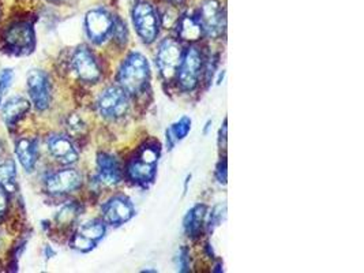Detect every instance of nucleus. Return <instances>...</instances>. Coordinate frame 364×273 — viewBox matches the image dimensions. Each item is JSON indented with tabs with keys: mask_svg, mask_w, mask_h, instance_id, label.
<instances>
[{
	"mask_svg": "<svg viewBox=\"0 0 364 273\" xmlns=\"http://www.w3.org/2000/svg\"><path fill=\"white\" fill-rule=\"evenodd\" d=\"M150 77V69L145 56L131 54L120 67L119 84L127 93H141L146 88Z\"/></svg>",
	"mask_w": 364,
	"mask_h": 273,
	"instance_id": "1",
	"label": "nucleus"
},
{
	"mask_svg": "<svg viewBox=\"0 0 364 273\" xmlns=\"http://www.w3.org/2000/svg\"><path fill=\"white\" fill-rule=\"evenodd\" d=\"M130 101L127 91L120 87H110L101 91L97 100V108L106 119H119L127 113Z\"/></svg>",
	"mask_w": 364,
	"mask_h": 273,
	"instance_id": "2",
	"label": "nucleus"
},
{
	"mask_svg": "<svg viewBox=\"0 0 364 273\" xmlns=\"http://www.w3.org/2000/svg\"><path fill=\"white\" fill-rule=\"evenodd\" d=\"M132 21L138 35L150 44L159 35V17L152 4L147 1H138L132 10Z\"/></svg>",
	"mask_w": 364,
	"mask_h": 273,
	"instance_id": "3",
	"label": "nucleus"
},
{
	"mask_svg": "<svg viewBox=\"0 0 364 273\" xmlns=\"http://www.w3.org/2000/svg\"><path fill=\"white\" fill-rule=\"evenodd\" d=\"M113 25L115 17L106 9H94L86 14L85 18L86 35L96 44H101L112 36Z\"/></svg>",
	"mask_w": 364,
	"mask_h": 273,
	"instance_id": "4",
	"label": "nucleus"
},
{
	"mask_svg": "<svg viewBox=\"0 0 364 273\" xmlns=\"http://www.w3.org/2000/svg\"><path fill=\"white\" fill-rule=\"evenodd\" d=\"M178 79L184 91H193L198 85L202 70V55L197 47H190L182 56Z\"/></svg>",
	"mask_w": 364,
	"mask_h": 273,
	"instance_id": "5",
	"label": "nucleus"
},
{
	"mask_svg": "<svg viewBox=\"0 0 364 273\" xmlns=\"http://www.w3.org/2000/svg\"><path fill=\"white\" fill-rule=\"evenodd\" d=\"M197 21L202 28V32L209 37H219L224 26L225 18L224 13L217 0H205L200 4Z\"/></svg>",
	"mask_w": 364,
	"mask_h": 273,
	"instance_id": "6",
	"label": "nucleus"
},
{
	"mask_svg": "<svg viewBox=\"0 0 364 273\" xmlns=\"http://www.w3.org/2000/svg\"><path fill=\"white\" fill-rule=\"evenodd\" d=\"M4 43L13 54H29L35 47V30L32 25L19 22L10 26L4 35Z\"/></svg>",
	"mask_w": 364,
	"mask_h": 273,
	"instance_id": "7",
	"label": "nucleus"
},
{
	"mask_svg": "<svg viewBox=\"0 0 364 273\" xmlns=\"http://www.w3.org/2000/svg\"><path fill=\"white\" fill-rule=\"evenodd\" d=\"M28 91L37 109L44 111L51 106V81L48 74L42 70H32L28 74Z\"/></svg>",
	"mask_w": 364,
	"mask_h": 273,
	"instance_id": "8",
	"label": "nucleus"
},
{
	"mask_svg": "<svg viewBox=\"0 0 364 273\" xmlns=\"http://www.w3.org/2000/svg\"><path fill=\"white\" fill-rule=\"evenodd\" d=\"M72 66L75 75L86 84H96L100 77V66L94 57V55L86 47H79L73 55Z\"/></svg>",
	"mask_w": 364,
	"mask_h": 273,
	"instance_id": "9",
	"label": "nucleus"
},
{
	"mask_svg": "<svg viewBox=\"0 0 364 273\" xmlns=\"http://www.w3.org/2000/svg\"><path fill=\"white\" fill-rule=\"evenodd\" d=\"M182 56V48L175 40L166 38L161 43L157 52V65L165 79H171L176 74Z\"/></svg>",
	"mask_w": 364,
	"mask_h": 273,
	"instance_id": "10",
	"label": "nucleus"
},
{
	"mask_svg": "<svg viewBox=\"0 0 364 273\" xmlns=\"http://www.w3.org/2000/svg\"><path fill=\"white\" fill-rule=\"evenodd\" d=\"M82 184V177L75 169H62L45 179V189L51 194H67L78 190Z\"/></svg>",
	"mask_w": 364,
	"mask_h": 273,
	"instance_id": "11",
	"label": "nucleus"
},
{
	"mask_svg": "<svg viewBox=\"0 0 364 273\" xmlns=\"http://www.w3.org/2000/svg\"><path fill=\"white\" fill-rule=\"evenodd\" d=\"M134 205L127 197L116 196L110 199L103 208V215L107 223L112 225H120L127 223L130 218L134 216Z\"/></svg>",
	"mask_w": 364,
	"mask_h": 273,
	"instance_id": "12",
	"label": "nucleus"
},
{
	"mask_svg": "<svg viewBox=\"0 0 364 273\" xmlns=\"http://www.w3.org/2000/svg\"><path fill=\"white\" fill-rule=\"evenodd\" d=\"M48 149L59 163L74 164L78 160V152L73 143L64 135H52L48 140Z\"/></svg>",
	"mask_w": 364,
	"mask_h": 273,
	"instance_id": "13",
	"label": "nucleus"
},
{
	"mask_svg": "<svg viewBox=\"0 0 364 273\" xmlns=\"http://www.w3.org/2000/svg\"><path fill=\"white\" fill-rule=\"evenodd\" d=\"M97 167H98V177L100 179L107 184H118L122 179V171L118 160L108 153H100L97 156Z\"/></svg>",
	"mask_w": 364,
	"mask_h": 273,
	"instance_id": "14",
	"label": "nucleus"
},
{
	"mask_svg": "<svg viewBox=\"0 0 364 273\" xmlns=\"http://www.w3.org/2000/svg\"><path fill=\"white\" fill-rule=\"evenodd\" d=\"M17 157L21 165L28 171H33L36 167L37 157H38V147L35 140L30 138H21L16 146Z\"/></svg>",
	"mask_w": 364,
	"mask_h": 273,
	"instance_id": "15",
	"label": "nucleus"
},
{
	"mask_svg": "<svg viewBox=\"0 0 364 273\" xmlns=\"http://www.w3.org/2000/svg\"><path fill=\"white\" fill-rule=\"evenodd\" d=\"M29 108H30V104L26 99L19 97V96L10 99L1 109L3 119H4L6 125L8 128H13L19 119L29 111Z\"/></svg>",
	"mask_w": 364,
	"mask_h": 273,
	"instance_id": "16",
	"label": "nucleus"
},
{
	"mask_svg": "<svg viewBox=\"0 0 364 273\" xmlns=\"http://www.w3.org/2000/svg\"><path fill=\"white\" fill-rule=\"evenodd\" d=\"M207 215V209L205 205H197L194 206L188 213L187 216L184 218V230L188 235L191 237H197L200 233V228L205 223V218Z\"/></svg>",
	"mask_w": 364,
	"mask_h": 273,
	"instance_id": "17",
	"label": "nucleus"
},
{
	"mask_svg": "<svg viewBox=\"0 0 364 273\" xmlns=\"http://www.w3.org/2000/svg\"><path fill=\"white\" fill-rule=\"evenodd\" d=\"M128 175L134 182L146 184V183L152 182L154 179L156 165L144 163L141 160L132 162L128 167Z\"/></svg>",
	"mask_w": 364,
	"mask_h": 273,
	"instance_id": "18",
	"label": "nucleus"
},
{
	"mask_svg": "<svg viewBox=\"0 0 364 273\" xmlns=\"http://www.w3.org/2000/svg\"><path fill=\"white\" fill-rule=\"evenodd\" d=\"M178 22H179L178 32H179L181 38L184 41H197L203 35L202 28H200V25L195 17L183 16L182 18L179 19Z\"/></svg>",
	"mask_w": 364,
	"mask_h": 273,
	"instance_id": "19",
	"label": "nucleus"
},
{
	"mask_svg": "<svg viewBox=\"0 0 364 273\" xmlns=\"http://www.w3.org/2000/svg\"><path fill=\"white\" fill-rule=\"evenodd\" d=\"M78 234H81L82 237L88 238V239H91V240L97 243V240H100L106 234V224L100 220H93V221L84 224L79 228Z\"/></svg>",
	"mask_w": 364,
	"mask_h": 273,
	"instance_id": "20",
	"label": "nucleus"
},
{
	"mask_svg": "<svg viewBox=\"0 0 364 273\" xmlns=\"http://www.w3.org/2000/svg\"><path fill=\"white\" fill-rule=\"evenodd\" d=\"M16 165L13 162L0 164V184L6 189L14 187L16 184Z\"/></svg>",
	"mask_w": 364,
	"mask_h": 273,
	"instance_id": "21",
	"label": "nucleus"
},
{
	"mask_svg": "<svg viewBox=\"0 0 364 273\" xmlns=\"http://www.w3.org/2000/svg\"><path fill=\"white\" fill-rule=\"evenodd\" d=\"M190 128H191V121L187 116H183L179 122H176L168 130V133L175 138V141H179L184 137H187V134L190 133Z\"/></svg>",
	"mask_w": 364,
	"mask_h": 273,
	"instance_id": "22",
	"label": "nucleus"
},
{
	"mask_svg": "<svg viewBox=\"0 0 364 273\" xmlns=\"http://www.w3.org/2000/svg\"><path fill=\"white\" fill-rule=\"evenodd\" d=\"M160 157V149L159 145H146L145 147L141 149V153H140V160L147 164L157 163Z\"/></svg>",
	"mask_w": 364,
	"mask_h": 273,
	"instance_id": "23",
	"label": "nucleus"
},
{
	"mask_svg": "<svg viewBox=\"0 0 364 273\" xmlns=\"http://www.w3.org/2000/svg\"><path fill=\"white\" fill-rule=\"evenodd\" d=\"M72 246H73L75 250H78V252H82V253H88V252H91L94 249V246H96V242H93L91 239H88V238L82 237L81 234H75L73 238V240H72Z\"/></svg>",
	"mask_w": 364,
	"mask_h": 273,
	"instance_id": "24",
	"label": "nucleus"
},
{
	"mask_svg": "<svg viewBox=\"0 0 364 273\" xmlns=\"http://www.w3.org/2000/svg\"><path fill=\"white\" fill-rule=\"evenodd\" d=\"M66 128L69 130V133L70 134H73V135H79V134H82L84 131H85V123H84V121L78 116V115H70L69 118H67V121H66Z\"/></svg>",
	"mask_w": 364,
	"mask_h": 273,
	"instance_id": "25",
	"label": "nucleus"
},
{
	"mask_svg": "<svg viewBox=\"0 0 364 273\" xmlns=\"http://www.w3.org/2000/svg\"><path fill=\"white\" fill-rule=\"evenodd\" d=\"M75 218H76V208H75L74 205H69V206H64V208L59 212L57 221H59L60 224L67 225V224L73 223Z\"/></svg>",
	"mask_w": 364,
	"mask_h": 273,
	"instance_id": "26",
	"label": "nucleus"
},
{
	"mask_svg": "<svg viewBox=\"0 0 364 273\" xmlns=\"http://www.w3.org/2000/svg\"><path fill=\"white\" fill-rule=\"evenodd\" d=\"M112 36L116 40L126 43V37H127V30H126V25L123 23V21L119 18H115V25H113V32Z\"/></svg>",
	"mask_w": 364,
	"mask_h": 273,
	"instance_id": "27",
	"label": "nucleus"
},
{
	"mask_svg": "<svg viewBox=\"0 0 364 273\" xmlns=\"http://www.w3.org/2000/svg\"><path fill=\"white\" fill-rule=\"evenodd\" d=\"M13 79H14L13 70L6 69V70L1 72V74H0V91L1 93H6V91H8V88L13 84Z\"/></svg>",
	"mask_w": 364,
	"mask_h": 273,
	"instance_id": "28",
	"label": "nucleus"
},
{
	"mask_svg": "<svg viewBox=\"0 0 364 273\" xmlns=\"http://www.w3.org/2000/svg\"><path fill=\"white\" fill-rule=\"evenodd\" d=\"M224 212H225V205L224 206L219 205V206L215 208V211H213V213L210 216V221H209V230L213 231L219 225L221 220H222V216H224Z\"/></svg>",
	"mask_w": 364,
	"mask_h": 273,
	"instance_id": "29",
	"label": "nucleus"
},
{
	"mask_svg": "<svg viewBox=\"0 0 364 273\" xmlns=\"http://www.w3.org/2000/svg\"><path fill=\"white\" fill-rule=\"evenodd\" d=\"M8 209V196L7 189L0 184V221L4 218Z\"/></svg>",
	"mask_w": 364,
	"mask_h": 273,
	"instance_id": "30",
	"label": "nucleus"
},
{
	"mask_svg": "<svg viewBox=\"0 0 364 273\" xmlns=\"http://www.w3.org/2000/svg\"><path fill=\"white\" fill-rule=\"evenodd\" d=\"M179 268L182 272L188 271V255L186 249H182L179 253Z\"/></svg>",
	"mask_w": 364,
	"mask_h": 273,
	"instance_id": "31",
	"label": "nucleus"
},
{
	"mask_svg": "<svg viewBox=\"0 0 364 273\" xmlns=\"http://www.w3.org/2000/svg\"><path fill=\"white\" fill-rule=\"evenodd\" d=\"M171 3H174V4H181V3H183V0H169Z\"/></svg>",
	"mask_w": 364,
	"mask_h": 273,
	"instance_id": "32",
	"label": "nucleus"
},
{
	"mask_svg": "<svg viewBox=\"0 0 364 273\" xmlns=\"http://www.w3.org/2000/svg\"><path fill=\"white\" fill-rule=\"evenodd\" d=\"M51 1H54V3H60V1H63V0H51Z\"/></svg>",
	"mask_w": 364,
	"mask_h": 273,
	"instance_id": "33",
	"label": "nucleus"
},
{
	"mask_svg": "<svg viewBox=\"0 0 364 273\" xmlns=\"http://www.w3.org/2000/svg\"><path fill=\"white\" fill-rule=\"evenodd\" d=\"M0 103H1V91H0Z\"/></svg>",
	"mask_w": 364,
	"mask_h": 273,
	"instance_id": "34",
	"label": "nucleus"
}]
</instances>
